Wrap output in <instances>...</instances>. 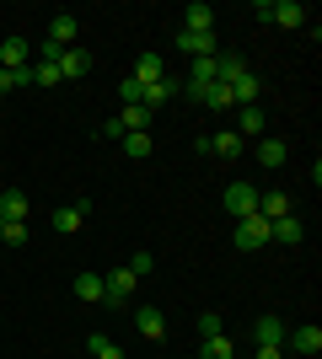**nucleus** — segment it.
<instances>
[{
	"label": "nucleus",
	"instance_id": "1",
	"mask_svg": "<svg viewBox=\"0 0 322 359\" xmlns=\"http://www.w3.org/2000/svg\"><path fill=\"white\" fill-rule=\"evenodd\" d=\"M231 241H236L242 252L269 247V220H263V215H242V220H236V231H231Z\"/></svg>",
	"mask_w": 322,
	"mask_h": 359
},
{
	"label": "nucleus",
	"instance_id": "2",
	"mask_svg": "<svg viewBox=\"0 0 322 359\" xmlns=\"http://www.w3.org/2000/svg\"><path fill=\"white\" fill-rule=\"evenodd\" d=\"M285 354H301V359L322 354V327H317V322H307V327H285Z\"/></svg>",
	"mask_w": 322,
	"mask_h": 359
},
{
	"label": "nucleus",
	"instance_id": "3",
	"mask_svg": "<svg viewBox=\"0 0 322 359\" xmlns=\"http://www.w3.org/2000/svg\"><path fill=\"white\" fill-rule=\"evenodd\" d=\"M81 27H76V16H54L48 22V38H43V54H65V48H76Z\"/></svg>",
	"mask_w": 322,
	"mask_h": 359
},
{
	"label": "nucleus",
	"instance_id": "4",
	"mask_svg": "<svg viewBox=\"0 0 322 359\" xmlns=\"http://www.w3.org/2000/svg\"><path fill=\"white\" fill-rule=\"evenodd\" d=\"M226 215L231 220L258 215V188H253V182H226Z\"/></svg>",
	"mask_w": 322,
	"mask_h": 359
},
{
	"label": "nucleus",
	"instance_id": "5",
	"mask_svg": "<svg viewBox=\"0 0 322 359\" xmlns=\"http://www.w3.org/2000/svg\"><path fill=\"white\" fill-rule=\"evenodd\" d=\"M102 285H107V306H129V300H135V273H129V263H123V269H113V273H102Z\"/></svg>",
	"mask_w": 322,
	"mask_h": 359
},
{
	"label": "nucleus",
	"instance_id": "6",
	"mask_svg": "<svg viewBox=\"0 0 322 359\" xmlns=\"http://www.w3.org/2000/svg\"><path fill=\"white\" fill-rule=\"evenodd\" d=\"M177 48H183L188 60H210V54H220V38L215 32H183L177 27Z\"/></svg>",
	"mask_w": 322,
	"mask_h": 359
},
{
	"label": "nucleus",
	"instance_id": "7",
	"mask_svg": "<svg viewBox=\"0 0 322 359\" xmlns=\"http://www.w3.org/2000/svg\"><path fill=\"white\" fill-rule=\"evenodd\" d=\"M253 344L258 348H285V322H279V316H253Z\"/></svg>",
	"mask_w": 322,
	"mask_h": 359
},
{
	"label": "nucleus",
	"instance_id": "8",
	"mask_svg": "<svg viewBox=\"0 0 322 359\" xmlns=\"http://www.w3.org/2000/svg\"><path fill=\"white\" fill-rule=\"evenodd\" d=\"M188 97H194V102H204V107H215V113L236 107V102H231V86H226V81H210V86H188Z\"/></svg>",
	"mask_w": 322,
	"mask_h": 359
},
{
	"label": "nucleus",
	"instance_id": "9",
	"mask_svg": "<svg viewBox=\"0 0 322 359\" xmlns=\"http://www.w3.org/2000/svg\"><path fill=\"white\" fill-rule=\"evenodd\" d=\"M204 150H210V156H220V161H236V156L247 150V140L236 135V129H220V135L204 140Z\"/></svg>",
	"mask_w": 322,
	"mask_h": 359
},
{
	"label": "nucleus",
	"instance_id": "10",
	"mask_svg": "<svg viewBox=\"0 0 322 359\" xmlns=\"http://www.w3.org/2000/svg\"><path fill=\"white\" fill-rule=\"evenodd\" d=\"M307 6H295V0H269V22L274 27H307Z\"/></svg>",
	"mask_w": 322,
	"mask_h": 359
},
{
	"label": "nucleus",
	"instance_id": "11",
	"mask_svg": "<svg viewBox=\"0 0 322 359\" xmlns=\"http://www.w3.org/2000/svg\"><path fill=\"white\" fill-rule=\"evenodd\" d=\"M258 97H263V81L253 70H242L236 81H231V102L236 107H258Z\"/></svg>",
	"mask_w": 322,
	"mask_h": 359
},
{
	"label": "nucleus",
	"instance_id": "12",
	"mask_svg": "<svg viewBox=\"0 0 322 359\" xmlns=\"http://www.w3.org/2000/svg\"><path fill=\"white\" fill-rule=\"evenodd\" d=\"M27 215H32V204H27V194H22V188H6V194H0V220L27 225Z\"/></svg>",
	"mask_w": 322,
	"mask_h": 359
},
{
	"label": "nucleus",
	"instance_id": "13",
	"mask_svg": "<svg viewBox=\"0 0 322 359\" xmlns=\"http://www.w3.org/2000/svg\"><path fill=\"white\" fill-rule=\"evenodd\" d=\"M135 327H140V338L161 344V338H167V316L156 311V306H140V311H135Z\"/></svg>",
	"mask_w": 322,
	"mask_h": 359
},
{
	"label": "nucleus",
	"instance_id": "14",
	"mask_svg": "<svg viewBox=\"0 0 322 359\" xmlns=\"http://www.w3.org/2000/svg\"><path fill=\"white\" fill-rule=\"evenodd\" d=\"M161 75H167V65H161V54H140V60H135V75H129V81H135V86L145 91V86H156Z\"/></svg>",
	"mask_w": 322,
	"mask_h": 359
},
{
	"label": "nucleus",
	"instance_id": "15",
	"mask_svg": "<svg viewBox=\"0 0 322 359\" xmlns=\"http://www.w3.org/2000/svg\"><path fill=\"white\" fill-rule=\"evenodd\" d=\"M269 241H285V247L307 241V220H301V215H285V220H274V225H269Z\"/></svg>",
	"mask_w": 322,
	"mask_h": 359
},
{
	"label": "nucleus",
	"instance_id": "16",
	"mask_svg": "<svg viewBox=\"0 0 322 359\" xmlns=\"http://www.w3.org/2000/svg\"><path fill=\"white\" fill-rule=\"evenodd\" d=\"M16 65H32V43L11 32V38L0 43V70H16Z\"/></svg>",
	"mask_w": 322,
	"mask_h": 359
},
{
	"label": "nucleus",
	"instance_id": "17",
	"mask_svg": "<svg viewBox=\"0 0 322 359\" xmlns=\"http://www.w3.org/2000/svg\"><path fill=\"white\" fill-rule=\"evenodd\" d=\"M177 91H183V81H172V75H161L156 86H145V91H140V102H145V107L156 113V107H161V102H172Z\"/></svg>",
	"mask_w": 322,
	"mask_h": 359
},
{
	"label": "nucleus",
	"instance_id": "18",
	"mask_svg": "<svg viewBox=\"0 0 322 359\" xmlns=\"http://www.w3.org/2000/svg\"><path fill=\"white\" fill-rule=\"evenodd\" d=\"M86 210H92V198H76V204H65V210H54V231H81V220H86Z\"/></svg>",
	"mask_w": 322,
	"mask_h": 359
},
{
	"label": "nucleus",
	"instance_id": "19",
	"mask_svg": "<svg viewBox=\"0 0 322 359\" xmlns=\"http://www.w3.org/2000/svg\"><path fill=\"white\" fill-rule=\"evenodd\" d=\"M92 65H97V60H92V48H81V43H76V48H65V54H60V70H65V81L86 75Z\"/></svg>",
	"mask_w": 322,
	"mask_h": 359
},
{
	"label": "nucleus",
	"instance_id": "20",
	"mask_svg": "<svg viewBox=\"0 0 322 359\" xmlns=\"http://www.w3.org/2000/svg\"><path fill=\"white\" fill-rule=\"evenodd\" d=\"M65 70H60V54H43V60H32V86H60Z\"/></svg>",
	"mask_w": 322,
	"mask_h": 359
},
{
	"label": "nucleus",
	"instance_id": "21",
	"mask_svg": "<svg viewBox=\"0 0 322 359\" xmlns=\"http://www.w3.org/2000/svg\"><path fill=\"white\" fill-rule=\"evenodd\" d=\"M258 215H263L269 225L285 220V215H295V210H290V194H258Z\"/></svg>",
	"mask_w": 322,
	"mask_h": 359
},
{
	"label": "nucleus",
	"instance_id": "22",
	"mask_svg": "<svg viewBox=\"0 0 322 359\" xmlns=\"http://www.w3.org/2000/svg\"><path fill=\"white\" fill-rule=\"evenodd\" d=\"M183 32H215V11L204 6V0H194L183 11Z\"/></svg>",
	"mask_w": 322,
	"mask_h": 359
},
{
	"label": "nucleus",
	"instance_id": "23",
	"mask_svg": "<svg viewBox=\"0 0 322 359\" xmlns=\"http://www.w3.org/2000/svg\"><path fill=\"white\" fill-rule=\"evenodd\" d=\"M236 135L242 140H263V107H236Z\"/></svg>",
	"mask_w": 322,
	"mask_h": 359
},
{
	"label": "nucleus",
	"instance_id": "24",
	"mask_svg": "<svg viewBox=\"0 0 322 359\" xmlns=\"http://www.w3.org/2000/svg\"><path fill=\"white\" fill-rule=\"evenodd\" d=\"M285 156H290V150H285V140H269V135L258 140V166H263V172H274V166H285Z\"/></svg>",
	"mask_w": 322,
	"mask_h": 359
},
{
	"label": "nucleus",
	"instance_id": "25",
	"mask_svg": "<svg viewBox=\"0 0 322 359\" xmlns=\"http://www.w3.org/2000/svg\"><path fill=\"white\" fill-rule=\"evenodd\" d=\"M107 295L102 273H76V300H86V306H97V300Z\"/></svg>",
	"mask_w": 322,
	"mask_h": 359
},
{
	"label": "nucleus",
	"instance_id": "26",
	"mask_svg": "<svg viewBox=\"0 0 322 359\" xmlns=\"http://www.w3.org/2000/svg\"><path fill=\"white\" fill-rule=\"evenodd\" d=\"M210 81H220V54H210V60H194L188 86H210Z\"/></svg>",
	"mask_w": 322,
	"mask_h": 359
},
{
	"label": "nucleus",
	"instance_id": "27",
	"mask_svg": "<svg viewBox=\"0 0 322 359\" xmlns=\"http://www.w3.org/2000/svg\"><path fill=\"white\" fill-rule=\"evenodd\" d=\"M199 359H236V348H231L226 332H215V338H204V344H199Z\"/></svg>",
	"mask_w": 322,
	"mask_h": 359
},
{
	"label": "nucleus",
	"instance_id": "28",
	"mask_svg": "<svg viewBox=\"0 0 322 359\" xmlns=\"http://www.w3.org/2000/svg\"><path fill=\"white\" fill-rule=\"evenodd\" d=\"M86 354H92V359H123V348L113 344L107 332H92V338H86Z\"/></svg>",
	"mask_w": 322,
	"mask_h": 359
},
{
	"label": "nucleus",
	"instance_id": "29",
	"mask_svg": "<svg viewBox=\"0 0 322 359\" xmlns=\"http://www.w3.org/2000/svg\"><path fill=\"white\" fill-rule=\"evenodd\" d=\"M119 145H123V156H129V161H145V156L156 150V145H151V135H123Z\"/></svg>",
	"mask_w": 322,
	"mask_h": 359
},
{
	"label": "nucleus",
	"instance_id": "30",
	"mask_svg": "<svg viewBox=\"0 0 322 359\" xmlns=\"http://www.w3.org/2000/svg\"><path fill=\"white\" fill-rule=\"evenodd\" d=\"M27 236H32L27 225H11V220L0 225V241H6V247H27Z\"/></svg>",
	"mask_w": 322,
	"mask_h": 359
},
{
	"label": "nucleus",
	"instance_id": "31",
	"mask_svg": "<svg viewBox=\"0 0 322 359\" xmlns=\"http://www.w3.org/2000/svg\"><path fill=\"white\" fill-rule=\"evenodd\" d=\"M242 70H247V60H236V54H220V81H226V86H231Z\"/></svg>",
	"mask_w": 322,
	"mask_h": 359
},
{
	"label": "nucleus",
	"instance_id": "32",
	"mask_svg": "<svg viewBox=\"0 0 322 359\" xmlns=\"http://www.w3.org/2000/svg\"><path fill=\"white\" fill-rule=\"evenodd\" d=\"M215 332H226V322H220V311H204L199 316V338H215Z\"/></svg>",
	"mask_w": 322,
	"mask_h": 359
},
{
	"label": "nucleus",
	"instance_id": "33",
	"mask_svg": "<svg viewBox=\"0 0 322 359\" xmlns=\"http://www.w3.org/2000/svg\"><path fill=\"white\" fill-rule=\"evenodd\" d=\"M129 273H135V279H140V273H151V252H135V257H129Z\"/></svg>",
	"mask_w": 322,
	"mask_h": 359
},
{
	"label": "nucleus",
	"instance_id": "34",
	"mask_svg": "<svg viewBox=\"0 0 322 359\" xmlns=\"http://www.w3.org/2000/svg\"><path fill=\"white\" fill-rule=\"evenodd\" d=\"M119 97H123V107H135V102H140V86H135V81H123Z\"/></svg>",
	"mask_w": 322,
	"mask_h": 359
},
{
	"label": "nucleus",
	"instance_id": "35",
	"mask_svg": "<svg viewBox=\"0 0 322 359\" xmlns=\"http://www.w3.org/2000/svg\"><path fill=\"white\" fill-rule=\"evenodd\" d=\"M97 135H102V140H123V123H119V118H107L102 129H97Z\"/></svg>",
	"mask_w": 322,
	"mask_h": 359
},
{
	"label": "nucleus",
	"instance_id": "36",
	"mask_svg": "<svg viewBox=\"0 0 322 359\" xmlns=\"http://www.w3.org/2000/svg\"><path fill=\"white\" fill-rule=\"evenodd\" d=\"M253 359H285V348H258Z\"/></svg>",
	"mask_w": 322,
	"mask_h": 359
},
{
	"label": "nucleus",
	"instance_id": "37",
	"mask_svg": "<svg viewBox=\"0 0 322 359\" xmlns=\"http://www.w3.org/2000/svg\"><path fill=\"white\" fill-rule=\"evenodd\" d=\"M0 225H6V220H0Z\"/></svg>",
	"mask_w": 322,
	"mask_h": 359
}]
</instances>
